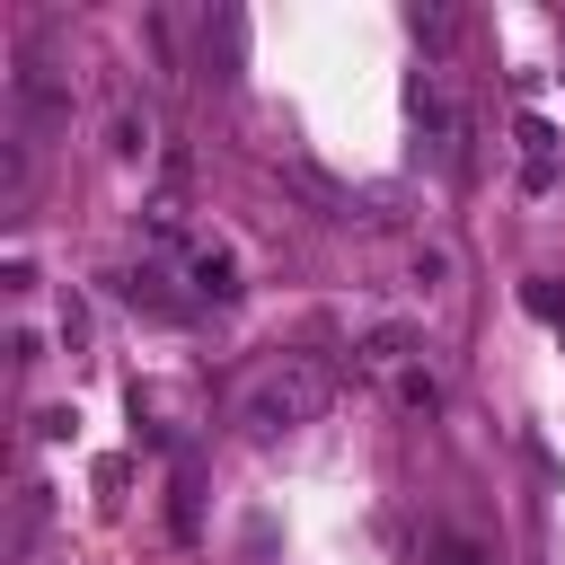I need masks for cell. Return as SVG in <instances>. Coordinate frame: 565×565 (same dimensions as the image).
Here are the masks:
<instances>
[{"label": "cell", "mask_w": 565, "mask_h": 565, "mask_svg": "<svg viewBox=\"0 0 565 565\" xmlns=\"http://www.w3.org/2000/svg\"><path fill=\"white\" fill-rule=\"evenodd\" d=\"M327 397H335V380H327L318 362H274V371L247 380V397H238V433H256V441L300 433V424L327 415Z\"/></svg>", "instance_id": "6da1fadb"}, {"label": "cell", "mask_w": 565, "mask_h": 565, "mask_svg": "<svg viewBox=\"0 0 565 565\" xmlns=\"http://www.w3.org/2000/svg\"><path fill=\"white\" fill-rule=\"evenodd\" d=\"M9 97H18V115H26L35 132H53V124L71 115V79H62L44 53H18V71H9Z\"/></svg>", "instance_id": "7a4b0ae2"}, {"label": "cell", "mask_w": 565, "mask_h": 565, "mask_svg": "<svg viewBox=\"0 0 565 565\" xmlns=\"http://www.w3.org/2000/svg\"><path fill=\"white\" fill-rule=\"evenodd\" d=\"M415 124L433 132V159L459 168V132H468V124H459V106L441 97V79H415Z\"/></svg>", "instance_id": "3957f363"}, {"label": "cell", "mask_w": 565, "mask_h": 565, "mask_svg": "<svg viewBox=\"0 0 565 565\" xmlns=\"http://www.w3.org/2000/svg\"><path fill=\"white\" fill-rule=\"evenodd\" d=\"M185 282H194L203 300H238V256H230V247H194V256H185Z\"/></svg>", "instance_id": "277c9868"}, {"label": "cell", "mask_w": 565, "mask_h": 565, "mask_svg": "<svg viewBox=\"0 0 565 565\" xmlns=\"http://www.w3.org/2000/svg\"><path fill=\"white\" fill-rule=\"evenodd\" d=\"M362 362H371V371H406V362H415V327H406V318H380V327L362 335Z\"/></svg>", "instance_id": "5b68a950"}, {"label": "cell", "mask_w": 565, "mask_h": 565, "mask_svg": "<svg viewBox=\"0 0 565 565\" xmlns=\"http://www.w3.org/2000/svg\"><path fill=\"white\" fill-rule=\"evenodd\" d=\"M388 397H397V415H433L441 406V380L424 362H406V371H388Z\"/></svg>", "instance_id": "8992f818"}, {"label": "cell", "mask_w": 565, "mask_h": 565, "mask_svg": "<svg viewBox=\"0 0 565 565\" xmlns=\"http://www.w3.org/2000/svg\"><path fill=\"white\" fill-rule=\"evenodd\" d=\"M106 282H115V291H124L132 309H177V300L159 291V274H150V265H124V274H106Z\"/></svg>", "instance_id": "52a82bcc"}, {"label": "cell", "mask_w": 565, "mask_h": 565, "mask_svg": "<svg viewBox=\"0 0 565 565\" xmlns=\"http://www.w3.org/2000/svg\"><path fill=\"white\" fill-rule=\"evenodd\" d=\"M141 141H150V124H141L132 106H124V115L106 124V150H115V159H141Z\"/></svg>", "instance_id": "ba28073f"}, {"label": "cell", "mask_w": 565, "mask_h": 565, "mask_svg": "<svg viewBox=\"0 0 565 565\" xmlns=\"http://www.w3.org/2000/svg\"><path fill=\"white\" fill-rule=\"evenodd\" d=\"M406 26H415V44H450V35H459V18H450V9H415Z\"/></svg>", "instance_id": "9c48e42d"}, {"label": "cell", "mask_w": 565, "mask_h": 565, "mask_svg": "<svg viewBox=\"0 0 565 565\" xmlns=\"http://www.w3.org/2000/svg\"><path fill=\"white\" fill-rule=\"evenodd\" d=\"M415 282L441 291V282H450V256H441V247H415Z\"/></svg>", "instance_id": "30bf717a"}, {"label": "cell", "mask_w": 565, "mask_h": 565, "mask_svg": "<svg viewBox=\"0 0 565 565\" xmlns=\"http://www.w3.org/2000/svg\"><path fill=\"white\" fill-rule=\"evenodd\" d=\"M530 309H539V318H565V291H556V282H530Z\"/></svg>", "instance_id": "8fae6325"}, {"label": "cell", "mask_w": 565, "mask_h": 565, "mask_svg": "<svg viewBox=\"0 0 565 565\" xmlns=\"http://www.w3.org/2000/svg\"><path fill=\"white\" fill-rule=\"evenodd\" d=\"M441 565H494L486 547H468V539H441Z\"/></svg>", "instance_id": "7c38bea8"}]
</instances>
